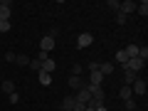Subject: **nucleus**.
Listing matches in <instances>:
<instances>
[{
  "label": "nucleus",
  "instance_id": "obj_1",
  "mask_svg": "<svg viewBox=\"0 0 148 111\" xmlns=\"http://www.w3.org/2000/svg\"><path fill=\"white\" fill-rule=\"evenodd\" d=\"M131 91H133V99H136V96H146V91H148L146 79H143V77H138V79L131 84Z\"/></svg>",
  "mask_w": 148,
  "mask_h": 111
},
{
  "label": "nucleus",
  "instance_id": "obj_2",
  "mask_svg": "<svg viewBox=\"0 0 148 111\" xmlns=\"http://www.w3.org/2000/svg\"><path fill=\"white\" fill-rule=\"evenodd\" d=\"M143 67H146V62H143L141 57H131V59H128L126 64H123V69H128V72H136V74L141 72Z\"/></svg>",
  "mask_w": 148,
  "mask_h": 111
},
{
  "label": "nucleus",
  "instance_id": "obj_3",
  "mask_svg": "<svg viewBox=\"0 0 148 111\" xmlns=\"http://www.w3.org/2000/svg\"><path fill=\"white\" fill-rule=\"evenodd\" d=\"M10 15H12V3L3 0L0 3V22H10Z\"/></svg>",
  "mask_w": 148,
  "mask_h": 111
},
{
  "label": "nucleus",
  "instance_id": "obj_4",
  "mask_svg": "<svg viewBox=\"0 0 148 111\" xmlns=\"http://www.w3.org/2000/svg\"><path fill=\"white\" fill-rule=\"evenodd\" d=\"M91 45H94V35H91V32H82L79 37H77V47H91Z\"/></svg>",
  "mask_w": 148,
  "mask_h": 111
},
{
  "label": "nucleus",
  "instance_id": "obj_5",
  "mask_svg": "<svg viewBox=\"0 0 148 111\" xmlns=\"http://www.w3.org/2000/svg\"><path fill=\"white\" fill-rule=\"evenodd\" d=\"M74 99H77V101H79V104H89V101H91V94H89V89H86V84L84 86H82V89L79 91H77V94H74Z\"/></svg>",
  "mask_w": 148,
  "mask_h": 111
},
{
  "label": "nucleus",
  "instance_id": "obj_6",
  "mask_svg": "<svg viewBox=\"0 0 148 111\" xmlns=\"http://www.w3.org/2000/svg\"><path fill=\"white\" fill-rule=\"evenodd\" d=\"M86 84L101 86V84H104V74H101V72H89V82H86Z\"/></svg>",
  "mask_w": 148,
  "mask_h": 111
},
{
  "label": "nucleus",
  "instance_id": "obj_7",
  "mask_svg": "<svg viewBox=\"0 0 148 111\" xmlns=\"http://www.w3.org/2000/svg\"><path fill=\"white\" fill-rule=\"evenodd\" d=\"M119 12H123V15H128V12H136V3H133V0H123L121 8H119Z\"/></svg>",
  "mask_w": 148,
  "mask_h": 111
},
{
  "label": "nucleus",
  "instance_id": "obj_8",
  "mask_svg": "<svg viewBox=\"0 0 148 111\" xmlns=\"http://www.w3.org/2000/svg\"><path fill=\"white\" fill-rule=\"evenodd\" d=\"M54 69H57V62H54L52 57H47V59L42 62V69H40V72H47V74H52Z\"/></svg>",
  "mask_w": 148,
  "mask_h": 111
},
{
  "label": "nucleus",
  "instance_id": "obj_9",
  "mask_svg": "<svg viewBox=\"0 0 148 111\" xmlns=\"http://www.w3.org/2000/svg\"><path fill=\"white\" fill-rule=\"evenodd\" d=\"M138 77H141V74H136V72H128V69H123V84H126V86H131L133 82L138 79Z\"/></svg>",
  "mask_w": 148,
  "mask_h": 111
},
{
  "label": "nucleus",
  "instance_id": "obj_10",
  "mask_svg": "<svg viewBox=\"0 0 148 111\" xmlns=\"http://www.w3.org/2000/svg\"><path fill=\"white\" fill-rule=\"evenodd\" d=\"M84 84H86V82L82 79V77H69V86H72L74 91H79V89H82Z\"/></svg>",
  "mask_w": 148,
  "mask_h": 111
},
{
  "label": "nucleus",
  "instance_id": "obj_11",
  "mask_svg": "<svg viewBox=\"0 0 148 111\" xmlns=\"http://www.w3.org/2000/svg\"><path fill=\"white\" fill-rule=\"evenodd\" d=\"M74 104H77V99H74V96H64V99H62V111H72Z\"/></svg>",
  "mask_w": 148,
  "mask_h": 111
},
{
  "label": "nucleus",
  "instance_id": "obj_12",
  "mask_svg": "<svg viewBox=\"0 0 148 111\" xmlns=\"http://www.w3.org/2000/svg\"><path fill=\"white\" fill-rule=\"evenodd\" d=\"M0 84H3V91H5L8 96L15 94V82H12V79H5V82H0Z\"/></svg>",
  "mask_w": 148,
  "mask_h": 111
},
{
  "label": "nucleus",
  "instance_id": "obj_13",
  "mask_svg": "<svg viewBox=\"0 0 148 111\" xmlns=\"http://www.w3.org/2000/svg\"><path fill=\"white\" fill-rule=\"evenodd\" d=\"M37 77H40V84H42V86H49V84H52V74H47V72H37Z\"/></svg>",
  "mask_w": 148,
  "mask_h": 111
},
{
  "label": "nucleus",
  "instance_id": "obj_14",
  "mask_svg": "<svg viewBox=\"0 0 148 111\" xmlns=\"http://www.w3.org/2000/svg\"><path fill=\"white\" fill-rule=\"evenodd\" d=\"M119 96H121L123 101H126V99H131V96H133V91H131V86H126V84H121V89H119Z\"/></svg>",
  "mask_w": 148,
  "mask_h": 111
},
{
  "label": "nucleus",
  "instance_id": "obj_15",
  "mask_svg": "<svg viewBox=\"0 0 148 111\" xmlns=\"http://www.w3.org/2000/svg\"><path fill=\"white\" fill-rule=\"evenodd\" d=\"M114 67H116L114 62H104V64H99V72L106 77V74H111V72H114Z\"/></svg>",
  "mask_w": 148,
  "mask_h": 111
},
{
  "label": "nucleus",
  "instance_id": "obj_16",
  "mask_svg": "<svg viewBox=\"0 0 148 111\" xmlns=\"http://www.w3.org/2000/svg\"><path fill=\"white\" fill-rule=\"evenodd\" d=\"M136 12H138L141 17L148 15V3H146V0H143V3H136Z\"/></svg>",
  "mask_w": 148,
  "mask_h": 111
},
{
  "label": "nucleus",
  "instance_id": "obj_17",
  "mask_svg": "<svg viewBox=\"0 0 148 111\" xmlns=\"http://www.w3.org/2000/svg\"><path fill=\"white\" fill-rule=\"evenodd\" d=\"M114 59H116V64H126V62H128V54L123 52V49H119V52H116V57H114Z\"/></svg>",
  "mask_w": 148,
  "mask_h": 111
},
{
  "label": "nucleus",
  "instance_id": "obj_18",
  "mask_svg": "<svg viewBox=\"0 0 148 111\" xmlns=\"http://www.w3.org/2000/svg\"><path fill=\"white\" fill-rule=\"evenodd\" d=\"M27 67H30L32 72H40V69H42V62H40V59H37V57H32V59H30V64H27Z\"/></svg>",
  "mask_w": 148,
  "mask_h": 111
},
{
  "label": "nucleus",
  "instance_id": "obj_19",
  "mask_svg": "<svg viewBox=\"0 0 148 111\" xmlns=\"http://www.w3.org/2000/svg\"><path fill=\"white\" fill-rule=\"evenodd\" d=\"M123 52L128 54V59H131V57H138V45H128V47L123 49Z\"/></svg>",
  "mask_w": 148,
  "mask_h": 111
},
{
  "label": "nucleus",
  "instance_id": "obj_20",
  "mask_svg": "<svg viewBox=\"0 0 148 111\" xmlns=\"http://www.w3.org/2000/svg\"><path fill=\"white\" fill-rule=\"evenodd\" d=\"M15 64H20V67H27V64H30V57H27V54H17V57H15Z\"/></svg>",
  "mask_w": 148,
  "mask_h": 111
},
{
  "label": "nucleus",
  "instance_id": "obj_21",
  "mask_svg": "<svg viewBox=\"0 0 148 111\" xmlns=\"http://www.w3.org/2000/svg\"><path fill=\"white\" fill-rule=\"evenodd\" d=\"M123 106H126V111H136V109H138V106H136V99H133V96L123 101Z\"/></svg>",
  "mask_w": 148,
  "mask_h": 111
},
{
  "label": "nucleus",
  "instance_id": "obj_22",
  "mask_svg": "<svg viewBox=\"0 0 148 111\" xmlns=\"http://www.w3.org/2000/svg\"><path fill=\"white\" fill-rule=\"evenodd\" d=\"M84 74V64H74L72 67V77H82Z\"/></svg>",
  "mask_w": 148,
  "mask_h": 111
},
{
  "label": "nucleus",
  "instance_id": "obj_23",
  "mask_svg": "<svg viewBox=\"0 0 148 111\" xmlns=\"http://www.w3.org/2000/svg\"><path fill=\"white\" fill-rule=\"evenodd\" d=\"M106 8H109V10H114V12H119L121 3H119V0H109V3H106Z\"/></svg>",
  "mask_w": 148,
  "mask_h": 111
},
{
  "label": "nucleus",
  "instance_id": "obj_24",
  "mask_svg": "<svg viewBox=\"0 0 148 111\" xmlns=\"http://www.w3.org/2000/svg\"><path fill=\"white\" fill-rule=\"evenodd\" d=\"M138 57L146 62V59H148V47H141V45H138Z\"/></svg>",
  "mask_w": 148,
  "mask_h": 111
},
{
  "label": "nucleus",
  "instance_id": "obj_25",
  "mask_svg": "<svg viewBox=\"0 0 148 111\" xmlns=\"http://www.w3.org/2000/svg\"><path fill=\"white\" fill-rule=\"evenodd\" d=\"M99 64H101V62H89L84 69H86V72H99Z\"/></svg>",
  "mask_w": 148,
  "mask_h": 111
},
{
  "label": "nucleus",
  "instance_id": "obj_26",
  "mask_svg": "<svg viewBox=\"0 0 148 111\" xmlns=\"http://www.w3.org/2000/svg\"><path fill=\"white\" fill-rule=\"evenodd\" d=\"M47 37L57 40V37H59V27H49V30H47Z\"/></svg>",
  "mask_w": 148,
  "mask_h": 111
},
{
  "label": "nucleus",
  "instance_id": "obj_27",
  "mask_svg": "<svg viewBox=\"0 0 148 111\" xmlns=\"http://www.w3.org/2000/svg\"><path fill=\"white\" fill-rule=\"evenodd\" d=\"M10 22H0V35H5V32H10Z\"/></svg>",
  "mask_w": 148,
  "mask_h": 111
},
{
  "label": "nucleus",
  "instance_id": "obj_28",
  "mask_svg": "<svg viewBox=\"0 0 148 111\" xmlns=\"http://www.w3.org/2000/svg\"><path fill=\"white\" fill-rule=\"evenodd\" d=\"M126 17H128V15H123V12H119V15H116V22H119V25H126Z\"/></svg>",
  "mask_w": 148,
  "mask_h": 111
},
{
  "label": "nucleus",
  "instance_id": "obj_29",
  "mask_svg": "<svg viewBox=\"0 0 148 111\" xmlns=\"http://www.w3.org/2000/svg\"><path fill=\"white\" fill-rule=\"evenodd\" d=\"M8 101H10V104H17V101H20V94H17V91H15V94H10V96H8Z\"/></svg>",
  "mask_w": 148,
  "mask_h": 111
},
{
  "label": "nucleus",
  "instance_id": "obj_30",
  "mask_svg": "<svg viewBox=\"0 0 148 111\" xmlns=\"http://www.w3.org/2000/svg\"><path fill=\"white\" fill-rule=\"evenodd\" d=\"M15 57H17L15 52H5V62H15Z\"/></svg>",
  "mask_w": 148,
  "mask_h": 111
},
{
  "label": "nucleus",
  "instance_id": "obj_31",
  "mask_svg": "<svg viewBox=\"0 0 148 111\" xmlns=\"http://www.w3.org/2000/svg\"><path fill=\"white\" fill-rule=\"evenodd\" d=\"M72 111H84V104H79V101H77V104H74V109Z\"/></svg>",
  "mask_w": 148,
  "mask_h": 111
},
{
  "label": "nucleus",
  "instance_id": "obj_32",
  "mask_svg": "<svg viewBox=\"0 0 148 111\" xmlns=\"http://www.w3.org/2000/svg\"><path fill=\"white\" fill-rule=\"evenodd\" d=\"M96 111H109V109H106V106L101 104V106H96Z\"/></svg>",
  "mask_w": 148,
  "mask_h": 111
},
{
  "label": "nucleus",
  "instance_id": "obj_33",
  "mask_svg": "<svg viewBox=\"0 0 148 111\" xmlns=\"http://www.w3.org/2000/svg\"><path fill=\"white\" fill-rule=\"evenodd\" d=\"M0 82H3V69H0Z\"/></svg>",
  "mask_w": 148,
  "mask_h": 111
},
{
  "label": "nucleus",
  "instance_id": "obj_34",
  "mask_svg": "<svg viewBox=\"0 0 148 111\" xmlns=\"http://www.w3.org/2000/svg\"><path fill=\"white\" fill-rule=\"evenodd\" d=\"M0 91H3V84H0Z\"/></svg>",
  "mask_w": 148,
  "mask_h": 111
}]
</instances>
